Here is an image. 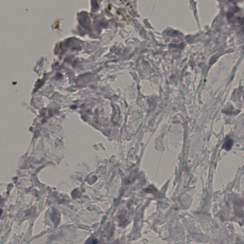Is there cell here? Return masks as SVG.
Wrapping results in <instances>:
<instances>
[{
    "instance_id": "6da1fadb",
    "label": "cell",
    "mask_w": 244,
    "mask_h": 244,
    "mask_svg": "<svg viewBox=\"0 0 244 244\" xmlns=\"http://www.w3.org/2000/svg\"><path fill=\"white\" fill-rule=\"evenodd\" d=\"M233 145V140L229 137H227L225 139L224 145L223 146V148L226 151H229L232 148Z\"/></svg>"
}]
</instances>
